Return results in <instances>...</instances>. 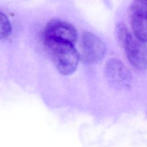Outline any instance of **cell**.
I'll return each instance as SVG.
<instances>
[{
    "instance_id": "cell-1",
    "label": "cell",
    "mask_w": 147,
    "mask_h": 147,
    "mask_svg": "<svg viewBox=\"0 0 147 147\" xmlns=\"http://www.w3.org/2000/svg\"><path fill=\"white\" fill-rule=\"evenodd\" d=\"M44 45L61 74L70 75L76 69L80 55L74 45L49 38H44Z\"/></svg>"
},
{
    "instance_id": "cell-2",
    "label": "cell",
    "mask_w": 147,
    "mask_h": 147,
    "mask_svg": "<svg viewBox=\"0 0 147 147\" xmlns=\"http://www.w3.org/2000/svg\"><path fill=\"white\" fill-rule=\"evenodd\" d=\"M118 40L125 50L129 63L136 69L142 71L147 68V45L133 36L127 27L119 23L115 28Z\"/></svg>"
},
{
    "instance_id": "cell-3",
    "label": "cell",
    "mask_w": 147,
    "mask_h": 147,
    "mask_svg": "<svg viewBox=\"0 0 147 147\" xmlns=\"http://www.w3.org/2000/svg\"><path fill=\"white\" fill-rule=\"evenodd\" d=\"M81 50L83 59L90 64L101 60L106 53V45L98 36L91 32H84L82 36Z\"/></svg>"
},
{
    "instance_id": "cell-4",
    "label": "cell",
    "mask_w": 147,
    "mask_h": 147,
    "mask_svg": "<svg viewBox=\"0 0 147 147\" xmlns=\"http://www.w3.org/2000/svg\"><path fill=\"white\" fill-rule=\"evenodd\" d=\"M44 38L64 41L75 44L78 32L71 24L60 20H52L47 24L44 33Z\"/></svg>"
},
{
    "instance_id": "cell-5",
    "label": "cell",
    "mask_w": 147,
    "mask_h": 147,
    "mask_svg": "<svg viewBox=\"0 0 147 147\" xmlns=\"http://www.w3.org/2000/svg\"><path fill=\"white\" fill-rule=\"evenodd\" d=\"M105 74L107 78L118 85H126L130 75L124 64L118 59H111L106 65Z\"/></svg>"
},
{
    "instance_id": "cell-6",
    "label": "cell",
    "mask_w": 147,
    "mask_h": 147,
    "mask_svg": "<svg viewBox=\"0 0 147 147\" xmlns=\"http://www.w3.org/2000/svg\"><path fill=\"white\" fill-rule=\"evenodd\" d=\"M134 36L144 42H147V15L130 17Z\"/></svg>"
},
{
    "instance_id": "cell-7",
    "label": "cell",
    "mask_w": 147,
    "mask_h": 147,
    "mask_svg": "<svg viewBox=\"0 0 147 147\" xmlns=\"http://www.w3.org/2000/svg\"><path fill=\"white\" fill-rule=\"evenodd\" d=\"M129 18L147 15V0H132L128 9Z\"/></svg>"
},
{
    "instance_id": "cell-8",
    "label": "cell",
    "mask_w": 147,
    "mask_h": 147,
    "mask_svg": "<svg viewBox=\"0 0 147 147\" xmlns=\"http://www.w3.org/2000/svg\"><path fill=\"white\" fill-rule=\"evenodd\" d=\"M11 29V25L7 17L0 11V40L10 36Z\"/></svg>"
}]
</instances>
